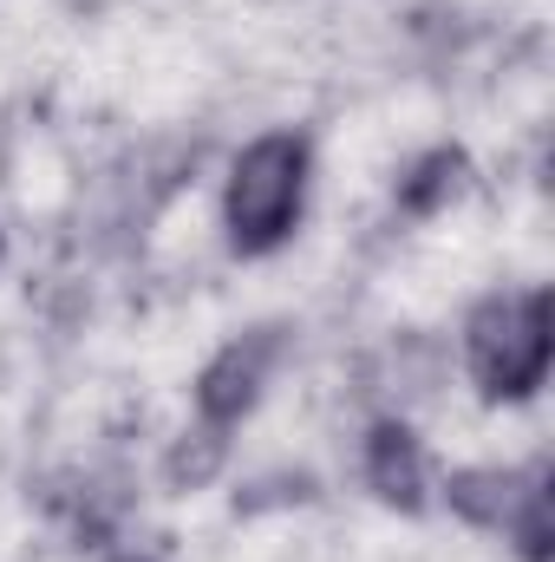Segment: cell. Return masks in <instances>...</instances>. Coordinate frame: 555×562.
<instances>
[{"label": "cell", "instance_id": "7a4b0ae2", "mask_svg": "<svg viewBox=\"0 0 555 562\" xmlns=\"http://www.w3.org/2000/svg\"><path fill=\"white\" fill-rule=\"evenodd\" d=\"M471 360L484 373V386L497 393H523L543 360H550V334H543V301H503L477 321L471 334Z\"/></svg>", "mask_w": 555, "mask_h": 562}, {"label": "cell", "instance_id": "6da1fadb", "mask_svg": "<svg viewBox=\"0 0 555 562\" xmlns=\"http://www.w3.org/2000/svg\"><path fill=\"white\" fill-rule=\"evenodd\" d=\"M294 203H301V150L287 138L256 144L236 164V183H229V223H236V236H249V243L281 236V223L294 216Z\"/></svg>", "mask_w": 555, "mask_h": 562}]
</instances>
